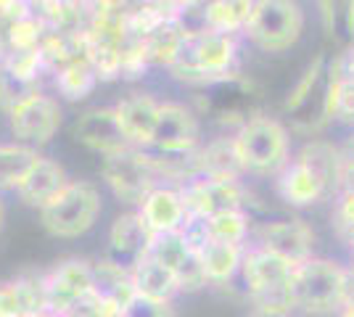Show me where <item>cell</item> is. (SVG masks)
I'll use <instances>...</instances> for the list:
<instances>
[{"mask_svg": "<svg viewBox=\"0 0 354 317\" xmlns=\"http://www.w3.org/2000/svg\"><path fill=\"white\" fill-rule=\"evenodd\" d=\"M40 50H43L45 69L53 77L77 61L88 59V37L85 32H48Z\"/></svg>", "mask_w": 354, "mask_h": 317, "instance_id": "cell-27", "label": "cell"}, {"mask_svg": "<svg viewBox=\"0 0 354 317\" xmlns=\"http://www.w3.org/2000/svg\"><path fill=\"white\" fill-rule=\"evenodd\" d=\"M43 153L21 143H0V193L3 191H16L19 182L27 177L32 166L37 164Z\"/></svg>", "mask_w": 354, "mask_h": 317, "instance_id": "cell-30", "label": "cell"}, {"mask_svg": "<svg viewBox=\"0 0 354 317\" xmlns=\"http://www.w3.org/2000/svg\"><path fill=\"white\" fill-rule=\"evenodd\" d=\"M207 222V236L209 241L220 243H243L251 236V211L249 209H230L212 214L204 220Z\"/></svg>", "mask_w": 354, "mask_h": 317, "instance_id": "cell-31", "label": "cell"}, {"mask_svg": "<svg viewBox=\"0 0 354 317\" xmlns=\"http://www.w3.org/2000/svg\"><path fill=\"white\" fill-rule=\"evenodd\" d=\"M238 59H241V37L212 30H196L188 32L185 48L177 64L169 69V75L193 90L214 77L236 72Z\"/></svg>", "mask_w": 354, "mask_h": 317, "instance_id": "cell-2", "label": "cell"}, {"mask_svg": "<svg viewBox=\"0 0 354 317\" xmlns=\"http://www.w3.org/2000/svg\"><path fill=\"white\" fill-rule=\"evenodd\" d=\"M341 191L354 193V164H346V162H344V175H341Z\"/></svg>", "mask_w": 354, "mask_h": 317, "instance_id": "cell-41", "label": "cell"}, {"mask_svg": "<svg viewBox=\"0 0 354 317\" xmlns=\"http://www.w3.org/2000/svg\"><path fill=\"white\" fill-rule=\"evenodd\" d=\"M346 267L325 257H312L294 267L291 296L294 309L307 315H336L344 307Z\"/></svg>", "mask_w": 354, "mask_h": 317, "instance_id": "cell-6", "label": "cell"}, {"mask_svg": "<svg viewBox=\"0 0 354 317\" xmlns=\"http://www.w3.org/2000/svg\"><path fill=\"white\" fill-rule=\"evenodd\" d=\"M37 90H43V85H35V82H27L19 75H14L3 61H0V111H11L21 101H27L30 95H35Z\"/></svg>", "mask_w": 354, "mask_h": 317, "instance_id": "cell-34", "label": "cell"}, {"mask_svg": "<svg viewBox=\"0 0 354 317\" xmlns=\"http://www.w3.org/2000/svg\"><path fill=\"white\" fill-rule=\"evenodd\" d=\"M330 225L333 233L339 236V241L354 251V193L352 191H341L333 198V211H330Z\"/></svg>", "mask_w": 354, "mask_h": 317, "instance_id": "cell-36", "label": "cell"}, {"mask_svg": "<svg viewBox=\"0 0 354 317\" xmlns=\"http://www.w3.org/2000/svg\"><path fill=\"white\" fill-rule=\"evenodd\" d=\"M325 69H328V56L317 53L315 59L304 66V72L299 75L294 85L286 93V101H283V111L288 117H299L301 111H307V106L312 104V98H320L325 90Z\"/></svg>", "mask_w": 354, "mask_h": 317, "instance_id": "cell-26", "label": "cell"}, {"mask_svg": "<svg viewBox=\"0 0 354 317\" xmlns=\"http://www.w3.org/2000/svg\"><path fill=\"white\" fill-rule=\"evenodd\" d=\"M233 137L246 177H278L291 162V130L267 111L251 117Z\"/></svg>", "mask_w": 354, "mask_h": 317, "instance_id": "cell-3", "label": "cell"}, {"mask_svg": "<svg viewBox=\"0 0 354 317\" xmlns=\"http://www.w3.org/2000/svg\"><path fill=\"white\" fill-rule=\"evenodd\" d=\"M330 317H354V307H341L336 315H330Z\"/></svg>", "mask_w": 354, "mask_h": 317, "instance_id": "cell-45", "label": "cell"}, {"mask_svg": "<svg viewBox=\"0 0 354 317\" xmlns=\"http://www.w3.org/2000/svg\"><path fill=\"white\" fill-rule=\"evenodd\" d=\"M90 265H93V291H95L106 304H111L117 312H122V309L135 299L130 267L119 265V262H114L111 257L90 262Z\"/></svg>", "mask_w": 354, "mask_h": 317, "instance_id": "cell-22", "label": "cell"}, {"mask_svg": "<svg viewBox=\"0 0 354 317\" xmlns=\"http://www.w3.org/2000/svg\"><path fill=\"white\" fill-rule=\"evenodd\" d=\"M246 317H291V312H281V309H267V307H254Z\"/></svg>", "mask_w": 354, "mask_h": 317, "instance_id": "cell-42", "label": "cell"}, {"mask_svg": "<svg viewBox=\"0 0 354 317\" xmlns=\"http://www.w3.org/2000/svg\"><path fill=\"white\" fill-rule=\"evenodd\" d=\"M0 30H3V24H0Z\"/></svg>", "mask_w": 354, "mask_h": 317, "instance_id": "cell-48", "label": "cell"}, {"mask_svg": "<svg viewBox=\"0 0 354 317\" xmlns=\"http://www.w3.org/2000/svg\"><path fill=\"white\" fill-rule=\"evenodd\" d=\"M104 211L101 191L90 180H69L40 209V222L53 238H80Z\"/></svg>", "mask_w": 354, "mask_h": 317, "instance_id": "cell-5", "label": "cell"}, {"mask_svg": "<svg viewBox=\"0 0 354 317\" xmlns=\"http://www.w3.org/2000/svg\"><path fill=\"white\" fill-rule=\"evenodd\" d=\"M101 85V79L95 75V69L90 66V61H77L72 66L61 69L53 75V88H56V98L61 101H69V104H77V101H85L88 95H93V90Z\"/></svg>", "mask_w": 354, "mask_h": 317, "instance_id": "cell-29", "label": "cell"}, {"mask_svg": "<svg viewBox=\"0 0 354 317\" xmlns=\"http://www.w3.org/2000/svg\"><path fill=\"white\" fill-rule=\"evenodd\" d=\"M254 0H207L201 6V27L220 35L243 37Z\"/></svg>", "mask_w": 354, "mask_h": 317, "instance_id": "cell-25", "label": "cell"}, {"mask_svg": "<svg viewBox=\"0 0 354 317\" xmlns=\"http://www.w3.org/2000/svg\"><path fill=\"white\" fill-rule=\"evenodd\" d=\"M265 90L254 77L243 72H230L193 88V108L198 117L212 119L222 133H238L251 117L262 114Z\"/></svg>", "mask_w": 354, "mask_h": 317, "instance_id": "cell-1", "label": "cell"}, {"mask_svg": "<svg viewBox=\"0 0 354 317\" xmlns=\"http://www.w3.org/2000/svg\"><path fill=\"white\" fill-rule=\"evenodd\" d=\"M3 64H6L14 75H19L21 79H27V82H35V85H43V77L48 75L43 50H40V48H37V50H8Z\"/></svg>", "mask_w": 354, "mask_h": 317, "instance_id": "cell-35", "label": "cell"}, {"mask_svg": "<svg viewBox=\"0 0 354 317\" xmlns=\"http://www.w3.org/2000/svg\"><path fill=\"white\" fill-rule=\"evenodd\" d=\"M185 37H188V30L180 24V19H167L156 30L148 32L146 37H140V43H143L151 66L169 72L185 48Z\"/></svg>", "mask_w": 354, "mask_h": 317, "instance_id": "cell-24", "label": "cell"}, {"mask_svg": "<svg viewBox=\"0 0 354 317\" xmlns=\"http://www.w3.org/2000/svg\"><path fill=\"white\" fill-rule=\"evenodd\" d=\"M304 24L307 16L299 0H254L243 40L262 53L281 56L301 40Z\"/></svg>", "mask_w": 354, "mask_h": 317, "instance_id": "cell-4", "label": "cell"}, {"mask_svg": "<svg viewBox=\"0 0 354 317\" xmlns=\"http://www.w3.org/2000/svg\"><path fill=\"white\" fill-rule=\"evenodd\" d=\"M344 307H354V265L346 267V286H344Z\"/></svg>", "mask_w": 354, "mask_h": 317, "instance_id": "cell-40", "label": "cell"}, {"mask_svg": "<svg viewBox=\"0 0 354 317\" xmlns=\"http://www.w3.org/2000/svg\"><path fill=\"white\" fill-rule=\"evenodd\" d=\"M151 61H148L143 43L138 37H130L124 46H122V79L135 82V79H143L151 72Z\"/></svg>", "mask_w": 354, "mask_h": 317, "instance_id": "cell-37", "label": "cell"}, {"mask_svg": "<svg viewBox=\"0 0 354 317\" xmlns=\"http://www.w3.org/2000/svg\"><path fill=\"white\" fill-rule=\"evenodd\" d=\"M0 317H48L45 272H24L0 283Z\"/></svg>", "mask_w": 354, "mask_h": 317, "instance_id": "cell-16", "label": "cell"}, {"mask_svg": "<svg viewBox=\"0 0 354 317\" xmlns=\"http://www.w3.org/2000/svg\"><path fill=\"white\" fill-rule=\"evenodd\" d=\"M246 254V246L243 243H220V241H209L201 249V262H204V270H207L209 283H227L233 280L238 272H241V262Z\"/></svg>", "mask_w": 354, "mask_h": 317, "instance_id": "cell-28", "label": "cell"}, {"mask_svg": "<svg viewBox=\"0 0 354 317\" xmlns=\"http://www.w3.org/2000/svg\"><path fill=\"white\" fill-rule=\"evenodd\" d=\"M275 191L288 206H315L325 198L333 201L330 185L315 172L304 159L291 156V162L283 166V172L275 177Z\"/></svg>", "mask_w": 354, "mask_h": 317, "instance_id": "cell-15", "label": "cell"}, {"mask_svg": "<svg viewBox=\"0 0 354 317\" xmlns=\"http://www.w3.org/2000/svg\"><path fill=\"white\" fill-rule=\"evenodd\" d=\"M339 59H341V66H344V72L346 75H354V43L344 53H339Z\"/></svg>", "mask_w": 354, "mask_h": 317, "instance_id": "cell-43", "label": "cell"}, {"mask_svg": "<svg viewBox=\"0 0 354 317\" xmlns=\"http://www.w3.org/2000/svg\"><path fill=\"white\" fill-rule=\"evenodd\" d=\"M32 16V0H0V24H11L16 19Z\"/></svg>", "mask_w": 354, "mask_h": 317, "instance_id": "cell-39", "label": "cell"}, {"mask_svg": "<svg viewBox=\"0 0 354 317\" xmlns=\"http://www.w3.org/2000/svg\"><path fill=\"white\" fill-rule=\"evenodd\" d=\"M48 27L37 16H24V19H16L11 24L3 27V37H6V48L8 50H37L43 46Z\"/></svg>", "mask_w": 354, "mask_h": 317, "instance_id": "cell-33", "label": "cell"}, {"mask_svg": "<svg viewBox=\"0 0 354 317\" xmlns=\"http://www.w3.org/2000/svg\"><path fill=\"white\" fill-rule=\"evenodd\" d=\"M344 27H346V32L352 35V40H354V0L346 3V11H344Z\"/></svg>", "mask_w": 354, "mask_h": 317, "instance_id": "cell-44", "label": "cell"}, {"mask_svg": "<svg viewBox=\"0 0 354 317\" xmlns=\"http://www.w3.org/2000/svg\"><path fill=\"white\" fill-rule=\"evenodd\" d=\"M294 267L296 265L267 251L265 246H257V243L246 246V254L241 262V278L254 307L294 312V296H291Z\"/></svg>", "mask_w": 354, "mask_h": 317, "instance_id": "cell-7", "label": "cell"}, {"mask_svg": "<svg viewBox=\"0 0 354 317\" xmlns=\"http://www.w3.org/2000/svg\"><path fill=\"white\" fill-rule=\"evenodd\" d=\"M93 291V265L85 259H64L45 272V299L48 315L64 317L80 299Z\"/></svg>", "mask_w": 354, "mask_h": 317, "instance_id": "cell-14", "label": "cell"}, {"mask_svg": "<svg viewBox=\"0 0 354 317\" xmlns=\"http://www.w3.org/2000/svg\"><path fill=\"white\" fill-rule=\"evenodd\" d=\"M72 135L80 146L98 153L101 159H109V156H117V153L133 148L122 124H119L114 106H95V108H88L85 114H80L72 124Z\"/></svg>", "mask_w": 354, "mask_h": 317, "instance_id": "cell-13", "label": "cell"}, {"mask_svg": "<svg viewBox=\"0 0 354 317\" xmlns=\"http://www.w3.org/2000/svg\"><path fill=\"white\" fill-rule=\"evenodd\" d=\"M114 108H117L119 124H122L124 135L130 140V146L133 148H151L162 101L151 93L135 90L130 95H124Z\"/></svg>", "mask_w": 354, "mask_h": 317, "instance_id": "cell-17", "label": "cell"}, {"mask_svg": "<svg viewBox=\"0 0 354 317\" xmlns=\"http://www.w3.org/2000/svg\"><path fill=\"white\" fill-rule=\"evenodd\" d=\"M180 196L191 217L207 220L212 214L230 209H249L251 191L246 180H214V177H193L180 185Z\"/></svg>", "mask_w": 354, "mask_h": 317, "instance_id": "cell-11", "label": "cell"}, {"mask_svg": "<svg viewBox=\"0 0 354 317\" xmlns=\"http://www.w3.org/2000/svg\"><path fill=\"white\" fill-rule=\"evenodd\" d=\"M119 317H177V312L172 302H153V299L135 296L133 302L119 312Z\"/></svg>", "mask_w": 354, "mask_h": 317, "instance_id": "cell-38", "label": "cell"}, {"mask_svg": "<svg viewBox=\"0 0 354 317\" xmlns=\"http://www.w3.org/2000/svg\"><path fill=\"white\" fill-rule=\"evenodd\" d=\"M198 177L246 180L233 133H220L217 137L201 143V148H198Z\"/></svg>", "mask_w": 354, "mask_h": 317, "instance_id": "cell-21", "label": "cell"}, {"mask_svg": "<svg viewBox=\"0 0 354 317\" xmlns=\"http://www.w3.org/2000/svg\"><path fill=\"white\" fill-rule=\"evenodd\" d=\"M153 241V233L148 230L146 220L140 217V211H124L109 227V254L114 262L133 267L140 257H146Z\"/></svg>", "mask_w": 354, "mask_h": 317, "instance_id": "cell-18", "label": "cell"}, {"mask_svg": "<svg viewBox=\"0 0 354 317\" xmlns=\"http://www.w3.org/2000/svg\"><path fill=\"white\" fill-rule=\"evenodd\" d=\"M193 251H196V249L185 241L183 230H175V233H159V236H153L151 249H148V257L162 262L164 267L172 270V275H175V272L180 270V265L191 257Z\"/></svg>", "mask_w": 354, "mask_h": 317, "instance_id": "cell-32", "label": "cell"}, {"mask_svg": "<svg viewBox=\"0 0 354 317\" xmlns=\"http://www.w3.org/2000/svg\"><path fill=\"white\" fill-rule=\"evenodd\" d=\"M3 222H6V204H3V198H0V230H3Z\"/></svg>", "mask_w": 354, "mask_h": 317, "instance_id": "cell-46", "label": "cell"}, {"mask_svg": "<svg viewBox=\"0 0 354 317\" xmlns=\"http://www.w3.org/2000/svg\"><path fill=\"white\" fill-rule=\"evenodd\" d=\"M66 182H69V175H66L64 164L56 162V159H50V156H40L37 164L27 172V177L19 182V188H16L14 193L19 196L21 204L35 206V209L40 211Z\"/></svg>", "mask_w": 354, "mask_h": 317, "instance_id": "cell-20", "label": "cell"}, {"mask_svg": "<svg viewBox=\"0 0 354 317\" xmlns=\"http://www.w3.org/2000/svg\"><path fill=\"white\" fill-rule=\"evenodd\" d=\"M201 143H204V130L198 111L185 101H162L148 151L183 156V153H196Z\"/></svg>", "mask_w": 354, "mask_h": 317, "instance_id": "cell-10", "label": "cell"}, {"mask_svg": "<svg viewBox=\"0 0 354 317\" xmlns=\"http://www.w3.org/2000/svg\"><path fill=\"white\" fill-rule=\"evenodd\" d=\"M140 217L146 220L148 230L153 236L159 233H175L183 230V225L188 222V209H185V201L180 196V188L177 185H156L143 204L138 206Z\"/></svg>", "mask_w": 354, "mask_h": 317, "instance_id": "cell-19", "label": "cell"}, {"mask_svg": "<svg viewBox=\"0 0 354 317\" xmlns=\"http://www.w3.org/2000/svg\"><path fill=\"white\" fill-rule=\"evenodd\" d=\"M48 317H53V315H48Z\"/></svg>", "mask_w": 354, "mask_h": 317, "instance_id": "cell-49", "label": "cell"}, {"mask_svg": "<svg viewBox=\"0 0 354 317\" xmlns=\"http://www.w3.org/2000/svg\"><path fill=\"white\" fill-rule=\"evenodd\" d=\"M6 117H8V130L16 143L40 151L59 135L61 124H64V108L56 95L37 90L16 108H11Z\"/></svg>", "mask_w": 354, "mask_h": 317, "instance_id": "cell-9", "label": "cell"}, {"mask_svg": "<svg viewBox=\"0 0 354 317\" xmlns=\"http://www.w3.org/2000/svg\"><path fill=\"white\" fill-rule=\"evenodd\" d=\"M325 3H333L336 6V3H349V0H325Z\"/></svg>", "mask_w": 354, "mask_h": 317, "instance_id": "cell-47", "label": "cell"}, {"mask_svg": "<svg viewBox=\"0 0 354 317\" xmlns=\"http://www.w3.org/2000/svg\"><path fill=\"white\" fill-rule=\"evenodd\" d=\"M130 278H133L135 296H143V299L175 302V296L180 294V286H177V278L172 275V270H167L162 262H156L148 254L130 267Z\"/></svg>", "mask_w": 354, "mask_h": 317, "instance_id": "cell-23", "label": "cell"}, {"mask_svg": "<svg viewBox=\"0 0 354 317\" xmlns=\"http://www.w3.org/2000/svg\"><path fill=\"white\" fill-rule=\"evenodd\" d=\"M251 236H254L257 246H265L267 251L278 254V257H283L286 262H291V265H301V262L315 257L317 233L301 217L265 222V225L257 227Z\"/></svg>", "mask_w": 354, "mask_h": 317, "instance_id": "cell-12", "label": "cell"}, {"mask_svg": "<svg viewBox=\"0 0 354 317\" xmlns=\"http://www.w3.org/2000/svg\"><path fill=\"white\" fill-rule=\"evenodd\" d=\"M101 177L122 204H130L135 209L143 204V198L156 185H164L159 172L153 169L151 159H148L146 148H130V151L104 159Z\"/></svg>", "mask_w": 354, "mask_h": 317, "instance_id": "cell-8", "label": "cell"}]
</instances>
